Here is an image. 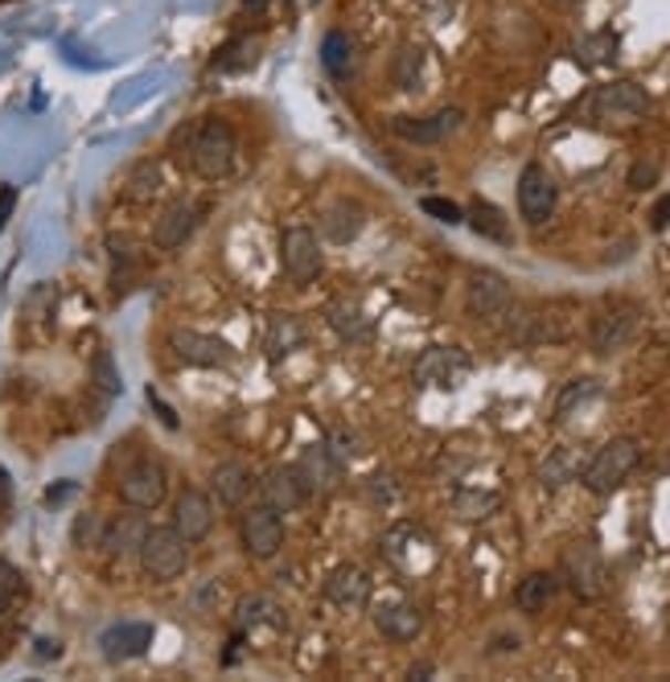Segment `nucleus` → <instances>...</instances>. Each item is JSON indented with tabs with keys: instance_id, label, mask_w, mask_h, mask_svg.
Masks as SVG:
<instances>
[{
	"instance_id": "1",
	"label": "nucleus",
	"mask_w": 670,
	"mask_h": 682,
	"mask_svg": "<svg viewBox=\"0 0 670 682\" xmlns=\"http://www.w3.org/2000/svg\"><path fill=\"white\" fill-rule=\"evenodd\" d=\"M186 136V165H190L193 174L202 177V181H222V177H231L234 169V128L227 124L222 116H206L198 124L181 132Z\"/></svg>"
},
{
	"instance_id": "2",
	"label": "nucleus",
	"mask_w": 670,
	"mask_h": 682,
	"mask_svg": "<svg viewBox=\"0 0 670 682\" xmlns=\"http://www.w3.org/2000/svg\"><path fill=\"white\" fill-rule=\"evenodd\" d=\"M638 461H641L638 440H634V436H613V440H605V444L597 449V457L584 465V473H580L584 490L597 494V497L617 494V490L629 481V473L638 469Z\"/></svg>"
},
{
	"instance_id": "3",
	"label": "nucleus",
	"mask_w": 670,
	"mask_h": 682,
	"mask_svg": "<svg viewBox=\"0 0 670 682\" xmlns=\"http://www.w3.org/2000/svg\"><path fill=\"white\" fill-rule=\"evenodd\" d=\"M136 559H140V571L148 580L169 584L177 576H186L190 567V543L177 535L174 526H148L140 547H136Z\"/></svg>"
},
{
	"instance_id": "4",
	"label": "nucleus",
	"mask_w": 670,
	"mask_h": 682,
	"mask_svg": "<svg viewBox=\"0 0 670 682\" xmlns=\"http://www.w3.org/2000/svg\"><path fill=\"white\" fill-rule=\"evenodd\" d=\"M559 580L568 584L572 596L580 600H600L605 588H609V567H605V555L593 538H576L564 547L559 555Z\"/></svg>"
},
{
	"instance_id": "5",
	"label": "nucleus",
	"mask_w": 670,
	"mask_h": 682,
	"mask_svg": "<svg viewBox=\"0 0 670 682\" xmlns=\"http://www.w3.org/2000/svg\"><path fill=\"white\" fill-rule=\"evenodd\" d=\"M641 329V308L634 301H605L588 317V346L597 354H617L626 349Z\"/></svg>"
},
{
	"instance_id": "6",
	"label": "nucleus",
	"mask_w": 670,
	"mask_h": 682,
	"mask_svg": "<svg viewBox=\"0 0 670 682\" xmlns=\"http://www.w3.org/2000/svg\"><path fill=\"white\" fill-rule=\"evenodd\" d=\"M506 334H511V342H519V346H547V342H568L572 321L555 305H547V308L514 305L511 313H506Z\"/></svg>"
},
{
	"instance_id": "7",
	"label": "nucleus",
	"mask_w": 670,
	"mask_h": 682,
	"mask_svg": "<svg viewBox=\"0 0 670 682\" xmlns=\"http://www.w3.org/2000/svg\"><path fill=\"white\" fill-rule=\"evenodd\" d=\"M280 267H284V276L296 288H308L321 276V267H325L317 234L308 231V227H289V231L280 234Z\"/></svg>"
},
{
	"instance_id": "8",
	"label": "nucleus",
	"mask_w": 670,
	"mask_h": 682,
	"mask_svg": "<svg viewBox=\"0 0 670 682\" xmlns=\"http://www.w3.org/2000/svg\"><path fill=\"white\" fill-rule=\"evenodd\" d=\"M465 308L478 321H506V313L514 308L511 280L494 267H478L465 284Z\"/></svg>"
},
{
	"instance_id": "9",
	"label": "nucleus",
	"mask_w": 670,
	"mask_h": 682,
	"mask_svg": "<svg viewBox=\"0 0 670 682\" xmlns=\"http://www.w3.org/2000/svg\"><path fill=\"white\" fill-rule=\"evenodd\" d=\"M588 107H593V116L600 119V124H638L646 112H650V95L638 87V83H629V78H621V83H605V87H597V95L588 99Z\"/></svg>"
},
{
	"instance_id": "10",
	"label": "nucleus",
	"mask_w": 670,
	"mask_h": 682,
	"mask_svg": "<svg viewBox=\"0 0 670 682\" xmlns=\"http://www.w3.org/2000/svg\"><path fill=\"white\" fill-rule=\"evenodd\" d=\"M473 370V363H469L461 349L452 346H428L416 358V366H411V382L420 387V391H428V387H437V391H452L461 378Z\"/></svg>"
},
{
	"instance_id": "11",
	"label": "nucleus",
	"mask_w": 670,
	"mask_h": 682,
	"mask_svg": "<svg viewBox=\"0 0 670 682\" xmlns=\"http://www.w3.org/2000/svg\"><path fill=\"white\" fill-rule=\"evenodd\" d=\"M555 202H559V186L555 177L543 169L540 160H531L523 174H519V214H523L526 227H543L552 222Z\"/></svg>"
},
{
	"instance_id": "12",
	"label": "nucleus",
	"mask_w": 670,
	"mask_h": 682,
	"mask_svg": "<svg viewBox=\"0 0 670 682\" xmlns=\"http://www.w3.org/2000/svg\"><path fill=\"white\" fill-rule=\"evenodd\" d=\"M239 543H243V552L251 559H272L280 555L284 547V523H280V514L268 502L260 506H248L239 514Z\"/></svg>"
},
{
	"instance_id": "13",
	"label": "nucleus",
	"mask_w": 670,
	"mask_h": 682,
	"mask_svg": "<svg viewBox=\"0 0 670 682\" xmlns=\"http://www.w3.org/2000/svg\"><path fill=\"white\" fill-rule=\"evenodd\" d=\"M119 497H124V506L132 510H157L165 497H169V473L160 461L145 457V461H136V465L124 469V478H119Z\"/></svg>"
},
{
	"instance_id": "14",
	"label": "nucleus",
	"mask_w": 670,
	"mask_h": 682,
	"mask_svg": "<svg viewBox=\"0 0 670 682\" xmlns=\"http://www.w3.org/2000/svg\"><path fill=\"white\" fill-rule=\"evenodd\" d=\"M169 349H174V358L181 366H202V370L231 366V358H234L231 342L198 334V329H174V334H169Z\"/></svg>"
},
{
	"instance_id": "15",
	"label": "nucleus",
	"mask_w": 670,
	"mask_h": 682,
	"mask_svg": "<svg viewBox=\"0 0 670 682\" xmlns=\"http://www.w3.org/2000/svg\"><path fill=\"white\" fill-rule=\"evenodd\" d=\"M465 124V112L461 107H440L432 116H395L391 119V132L399 140H408V145H440L444 136Z\"/></svg>"
},
{
	"instance_id": "16",
	"label": "nucleus",
	"mask_w": 670,
	"mask_h": 682,
	"mask_svg": "<svg viewBox=\"0 0 670 682\" xmlns=\"http://www.w3.org/2000/svg\"><path fill=\"white\" fill-rule=\"evenodd\" d=\"M174 531L186 543H202L214 531V497L206 490H181L174 502Z\"/></svg>"
},
{
	"instance_id": "17",
	"label": "nucleus",
	"mask_w": 670,
	"mask_h": 682,
	"mask_svg": "<svg viewBox=\"0 0 670 682\" xmlns=\"http://www.w3.org/2000/svg\"><path fill=\"white\" fill-rule=\"evenodd\" d=\"M198 218H202V206L169 202L160 210L157 222H153V243H157L160 251H181L190 243V234L198 231Z\"/></svg>"
},
{
	"instance_id": "18",
	"label": "nucleus",
	"mask_w": 670,
	"mask_h": 682,
	"mask_svg": "<svg viewBox=\"0 0 670 682\" xmlns=\"http://www.w3.org/2000/svg\"><path fill=\"white\" fill-rule=\"evenodd\" d=\"M260 494H263L268 506L276 510V514H292L296 506H305L308 485L301 481L296 465H272L260 481Z\"/></svg>"
},
{
	"instance_id": "19",
	"label": "nucleus",
	"mask_w": 670,
	"mask_h": 682,
	"mask_svg": "<svg viewBox=\"0 0 670 682\" xmlns=\"http://www.w3.org/2000/svg\"><path fill=\"white\" fill-rule=\"evenodd\" d=\"M153 646V625L148 621H119L100 633V650L107 662H128Z\"/></svg>"
},
{
	"instance_id": "20",
	"label": "nucleus",
	"mask_w": 670,
	"mask_h": 682,
	"mask_svg": "<svg viewBox=\"0 0 670 682\" xmlns=\"http://www.w3.org/2000/svg\"><path fill=\"white\" fill-rule=\"evenodd\" d=\"M317 227H321V234L334 243V248H346V243H354V239L363 234L366 210L358 202H350V198H334V202L321 210Z\"/></svg>"
},
{
	"instance_id": "21",
	"label": "nucleus",
	"mask_w": 670,
	"mask_h": 682,
	"mask_svg": "<svg viewBox=\"0 0 670 682\" xmlns=\"http://www.w3.org/2000/svg\"><path fill=\"white\" fill-rule=\"evenodd\" d=\"M296 473L308 485V494H334L337 481H342V461L334 457L329 444H308L296 461Z\"/></svg>"
},
{
	"instance_id": "22",
	"label": "nucleus",
	"mask_w": 670,
	"mask_h": 682,
	"mask_svg": "<svg viewBox=\"0 0 670 682\" xmlns=\"http://www.w3.org/2000/svg\"><path fill=\"white\" fill-rule=\"evenodd\" d=\"M325 600L337 609H363L370 600V576L358 564H337L325 576Z\"/></svg>"
},
{
	"instance_id": "23",
	"label": "nucleus",
	"mask_w": 670,
	"mask_h": 682,
	"mask_svg": "<svg viewBox=\"0 0 670 682\" xmlns=\"http://www.w3.org/2000/svg\"><path fill=\"white\" fill-rule=\"evenodd\" d=\"M375 629H379L387 641H416L423 629V612L416 609V605L391 600V605H379V609H375Z\"/></svg>"
},
{
	"instance_id": "24",
	"label": "nucleus",
	"mask_w": 670,
	"mask_h": 682,
	"mask_svg": "<svg viewBox=\"0 0 670 682\" xmlns=\"http://www.w3.org/2000/svg\"><path fill=\"white\" fill-rule=\"evenodd\" d=\"M160 189H165V169H160V160L145 157L124 174L119 193H124V202L145 206V202H153V198H160Z\"/></svg>"
},
{
	"instance_id": "25",
	"label": "nucleus",
	"mask_w": 670,
	"mask_h": 682,
	"mask_svg": "<svg viewBox=\"0 0 670 682\" xmlns=\"http://www.w3.org/2000/svg\"><path fill=\"white\" fill-rule=\"evenodd\" d=\"M251 494V473L239 461H222L210 469V497H219V506H243Z\"/></svg>"
},
{
	"instance_id": "26",
	"label": "nucleus",
	"mask_w": 670,
	"mask_h": 682,
	"mask_svg": "<svg viewBox=\"0 0 670 682\" xmlns=\"http://www.w3.org/2000/svg\"><path fill=\"white\" fill-rule=\"evenodd\" d=\"M555 588H559V576H552V571H526L523 580H519V588H514V609L535 617V612H543L552 605Z\"/></svg>"
},
{
	"instance_id": "27",
	"label": "nucleus",
	"mask_w": 670,
	"mask_h": 682,
	"mask_svg": "<svg viewBox=\"0 0 670 682\" xmlns=\"http://www.w3.org/2000/svg\"><path fill=\"white\" fill-rule=\"evenodd\" d=\"M145 518L140 514H119V518H112V523H103V538L100 547L107 555H128L140 547V538H145Z\"/></svg>"
},
{
	"instance_id": "28",
	"label": "nucleus",
	"mask_w": 670,
	"mask_h": 682,
	"mask_svg": "<svg viewBox=\"0 0 670 682\" xmlns=\"http://www.w3.org/2000/svg\"><path fill=\"white\" fill-rule=\"evenodd\" d=\"M329 325H334V334L342 337V342H350V346L375 337V321L366 317L363 305H354V301H337V305H329Z\"/></svg>"
},
{
	"instance_id": "29",
	"label": "nucleus",
	"mask_w": 670,
	"mask_h": 682,
	"mask_svg": "<svg viewBox=\"0 0 670 682\" xmlns=\"http://www.w3.org/2000/svg\"><path fill=\"white\" fill-rule=\"evenodd\" d=\"M301 346H305V325H301V317H292V313L272 317V325H268V358L280 363V358H289L292 349Z\"/></svg>"
},
{
	"instance_id": "30",
	"label": "nucleus",
	"mask_w": 670,
	"mask_h": 682,
	"mask_svg": "<svg viewBox=\"0 0 670 682\" xmlns=\"http://www.w3.org/2000/svg\"><path fill=\"white\" fill-rule=\"evenodd\" d=\"M465 222L481 234V239H498V243H511V222H506V214H502V210H498L494 202H485V198L469 202Z\"/></svg>"
},
{
	"instance_id": "31",
	"label": "nucleus",
	"mask_w": 670,
	"mask_h": 682,
	"mask_svg": "<svg viewBox=\"0 0 670 682\" xmlns=\"http://www.w3.org/2000/svg\"><path fill=\"white\" fill-rule=\"evenodd\" d=\"M391 83L399 91H416L423 83V50L420 45H399L391 59Z\"/></svg>"
},
{
	"instance_id": "32",
	"label": "nucleus",
	"mask_w": 670,
	"mask_h": 682,
	"mask_svg": "<svg viewBox=\"0 0 670 682\" xmlns=\"http://www.w3.org/2000/svg\"><path fill=\"white\" fill-rule=\"evenodd\" d=\"M321 62H325V71L334 74V78H346L354 66V42L342 30L325 33V42H321Z\"/></svg>"
},
{
	"instance_id": "33",
	"label": "nucleus",
	"mask_w": 670,
	"mask_h": 682,
	"mask_svg": "<svg viewBox=\"0 0 670 682\" xmlns=\"http://www.w3.org/2000/svg\"><path fill=\"white\" fill-rule=\"evenodd\" d=\"M21 600H25V576H21V567L0 559V621H9Z\"/></svg>"
},
{
	"instance_id": "34",
	"label": "nucleus",
	"mask_w": 670,
	"mask_h": 682,
	"mask_svg": "<svg viewBox=\"0 0 670 682\" xmlns=\"http://www.w3.org/2000/svg\"><path fill=\"white\" fill-rule=\"evenodd\" d=\"M613 59H617V33L600 30L576 42V62L580 66H600V62H613Z\"/></svg>"
},
{
	"instance_id": "35",
	"label": "nucleus",
	"mask_w": 670,
	"mask_h": 682,
	"mask_svg": "<svg viewBox=\"0 0 670 682\" xmlns=\"http://www.w3.org/2000/svg\"><path fill=\"white\" fill-rule=\"evenodd\" d=\"M251 62H255V45H251V38H231V42L214 54L210 66L222 71V74H239V71H248Z\"/></svg>"
},
{
	"instance_id": "36",
	"label": "nucleus",
	"mask_w": 670,
	"mask_h": 682,
	"mask_svg": "<svg viewBox=\"0 0 670 682\" xmlns=\"http://www.w3.org/2000/svg\"><path fill=\"white\" fill-rule=\"evenodd\" d=\"M498 506H502L498 494H481V490H461V494H452V510H457V518H465V523L490 518Z\"/></svg>"
},
{
	"instance_id": "37",
	"label": "nucleus",
	"mask_w": 670,
	"mask_h": 682,
	"mask_svg": "<svg viewBox=\"0 0 670 682\" xmlns=\"http://www.w3.org/2000/svg\"><path fill=\"white\" fill-rule=\"evenodd\" d=\"M600 395V378H572L568 387L559 391V399H555V420H568L572 407L588 403V399H597Z\"/></svg>"
},
{
	"instance_id": "38",
	"label": "nucleus",
	"mask_w": 670,
	"mask_h": 682,
	"mask_svg": "<svg viewBox=\"0 0 670 682\" xmlns=\"http://www.w3.org/2000/svg\"><path fill=\"white\" fill-rule=\"evenodd\" d=\"M276 605L268 600V596H251V600H243L239 605V629H255V625H276Z\"/></svg>"
},
{
	"instance_id": "39",
	"label": "nucleus",
	"mask_w": 670,
	"mask_h": 682,
	"mask_svg": "<svg viewBox=\"0 0 670 682\" xmlns=\"http://www.w3.org/2000/svg\"><path fill=\"white\" fill-rule=\"evenodd\" d=\"M103 538V518L95 514V510H87V514H78L71 526V543L78 547V552H91V547H100Z\"/></svg>"
},
{
	"instance_id": "40",
	"label": "nucleus",
	"mask_w": 670,
	"mask_h": 682,
	"mask_svg": "<svg viewBox=\"0 0 670 682\" xmlns=\"http://www.w3.org/2000/svg\"><path fill=\"white\" fill-rule=\"evenodd\" d=\"M420 210L428 218H437V222H449V227H457V222H465V210L457 202H449V198H437V193H428V198H420Z\"/></svg>"
},
{
	"instance_id": "41",
	"label": "nucleus",
	"mask_w": 670,
	"mask_h": 682,
	"mask_svg": "<svg viewBox=\"0 0 670 682\" xmlns=\"http://www.w3.org/2000/svg\"><path fill=\"white\" fill-rule=\"evenodd\" d=\"M658 177H662V165L658 160H634V169H629V189H650L658 186Z\"/></svg>"
},
{
	"instance_id": "42",
	"label": "nucleus",
	"mask_w": 670,
	"mask_h": 682,
	"mask_svg": "<svg viewBox=\"0 0 670 682\" xmlns=\"http://www.w3.org/2000/svg\"><path fill=\"white\" fill-rule=\"evenodd\" d=\"M95 382H100V387H103V391H107V395H116V391H119L116 363H112V354H107V349H100V354H95Z\"/></svg>"
},
{
	"instance_id": "43",
	"label": "nucleus",
	"mask_w": 670,
	"mask_h": 682,
	"mask_svg": "<svg viewBox=\"0 0 670 682\" xmlns=\"http://www.w3.org/2000/svg\"><path fill=\"white\" fill-rule=\"evenodd\" d=\"M572 478V452H555L552 461L543 465V485H564V481Z\"/></svg>"
},
{
	"instance_id": "44",
	"label": "nucleus",
	"mask_w": 670,
	"mask_h": 682,
	"mask_svg": "<svg viewBox=\"0 0 670 682\" xmlns=\"http://www.w3.org/2000/svg\"><path fill=\"white\" fill-rule=\"evenodd\" d=\"M670 227V193H662L655 202V210H650V231H667Z\"/></svg>"
},
{
	"instance_id": "45",
	"label": "nucleus",
	"mask_w": 670,
	"mask_h": 682,
	"mask_svg": "<svg viewBox=\"0 0 670 682\" xmlns=\"http://www.w3.org/2000/svg\"><path fill=\"white\" fill-rule=\"evenodd\" d=\"M13 206H17V189L13 186H0V231L9 227V218H13Z\"/></svg>"
},
{
	"instance_id": "46",
	"label": "nucleus",
	"mask_w": 670,
	"mask_h": 682,
	"mask_svg": "<svg viewBox=\"0 0 670 682\" xmlns=\"http://www.w3.org/2000/svg\"><path fill=\"white\" fill-rule=\"evenodd\" d=\"M9 510H13V478L0 465V514H9Z\"/></svg>"
},
{
	"instance_id": "47",
	"label": "nucleus",
	"mask_w": 670,
	"mask_h": 682,
	"mask_svg": "<svg viewBox=\"0 0 670 682\" xmlns=\"http://www.w3.org/2000/svg\"><path fill=\"white\" fill-rule=\"evenodd\" d=\"M148 403L157 407V416H160V423H165V428H177V411H174V407L160 403V399H157V395H153V391H148Z\"/></svg>"
},
{
	"instance_id": "48",
	"label": "nucleus",
	"mask_w": 670,
	"mask_h": 682,
	"mask_svg": "<svg viewBox=\"0 0 670 682\" xmlns=\"http://www.w3.org/2000/svg\"><path fill=\"white\" fill-rule=\"evenodd\" d=\"M408 674H411V679H423V674H432V667H428V662H420V667H411Z\"/></svg>"
},
{
	"instance_id": "49",
	"label": "nucleus",
	"mask_w": 670,
	"mask_h": 682,
	"mask_svg": "<svg viewBox=\"0 0 670 682\" xmlns=\"http://www.w3.org/2000/svg\"><path fill=\"white\" fill-rule=\"evenodd\" d=\"M555 4H580V0H555Z\"/></svg>"
},
{
	"instance_id": "50",
	"label": "nucleus",
	"mask_w": 670,
	"mask_h": 682,
	"mask_svg": "<svg viewBox=\"0 0 670 682\" xmlns=\"http://www.w3.org/2000/svg\"><path fill=\"white\" fill-rule=\"evenodd\" d=\"M0 4H4V0H0Z\"/></svg>"
}]
</instances>
